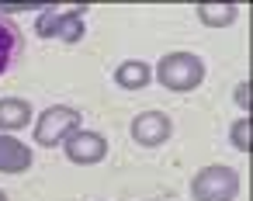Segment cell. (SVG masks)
Segmentation results:
<instances>
[{
	"instance_id": "cell-11",
	"label": "cell",
	"mask_w": 253,
	"mask_h": 201,
	"mask_svg": "<svg viewBox=\"0 0 253 201\" xmlns=\"http://www.w3.org/2000/svg\"><path fill=\"white\" fill-rule=\"evenodd\" d=\"M18 49H21V32H18V25L7 21V18H0V73H7V66H11V59L18 56Z\"/></svg>"
},
{
	"instance_id": "cell-1",
	"label": "cell",
	"mask_w": 253,
	"mask_h": 201,
	"mask_svg": "<svg viewBox=\"0 0 253 201\" xmlns=\"http://www.w3.org/2000/svg\"><path fill=\"white\" fill-rule=\"evenodd\" d=\"M156 83H163L173 94H191L205 83V59L194 52H167L156 70H153Z\"/></svg>"
},
{
	"instance_id": "cell-10",
	"label": "cell",
	"mask_w": 253,
	"mask_h": 201,
	"mask_svg": "<svg viewBox=\"0 0 253 201\" xmlns=\"http://www.w3.org/2000/svg\"><path fill=\"white\" fill-rule=\"evenodd\" d=\"M239 18V4H198V21L205 28H229Z\"/></svg>"
},
{
	"instance_id": "cell-9",
	"label": "cell",
	"mask_w": 253,
	"mask_h": 201,
	"mask_svg": "<svg viewBox=\"0 0 253 201\" xmlns=\"http://www.w3.org/2000/svg\"><path fill=\"white\" fill-rule=\"evenodd\" d=\"M115 83L122 90H146L153 83V66L146 59H125L115 66Z\"/></svg>"
},
{
	"instance_id": "cell-2",
	"label": "cell",
	"mask_w": 253,
	"mask_h": 201,
	"mask_svg": "<svg viewBox=\"0 0 253 201\" xmlns=\"http://www.w3.org/2000/svg\"><path fill=\"white\" fill-rule=\"evenodd\" d=\"M239 170L229 163H208L191 177V198L194 201H236L239 198Z\"/></svg>"
},
{
	"instance_id": "cell-14",
	"label": "cell",
	"mask_w": 253,
	"mask_h": 201,
	"mask_svg": "<svg viewBox=\"0 0 253 201\" xmlns=\"http://www.w3.org/2000/svg\"><path fill=\"white\" fill-rule=\"evenodd\" d=\"M0 201H7V194H4V191H0Z\"/></svg>"
},
{
	"instance_id": "cell-13",
	"label": "cell",
	"mask_w": 253,
	"mask_h": 201,
	"mask_svg": "<svg viewBox=\"0 0 253 201\" xmlns=\"http://www.w3.org/2000/svg\"><path fill=\"white\" fill-rule=\"evenodd\" d=\"M232 101H236V108H246V115H250V83H246V80H239V83H236Z\"/></svg>"
},
{
	"instance_id": "cell-5",
	"label": "cell",
	"mask_w": 253,
	"mask_h": 201,
	"mask_svg": "<svg viewBox=\"0 0 253 201\" xmlns=\"http://www.w3.org/2000/svg\"><path fill=\"white\" fill-rule=\"evenodd\" d=\"M63 153L70 163L77 166H94L108 156V135L94 132V128H77L66 142H63Z\"/></svg>"
},
{
	"instance_id": "cell-12",
	"label": "cell",
	"mask_w": 253,
	"mask_h": 201,
	"mask_svg": "<svg viewBox=\"0 0 253 201\" xmlns=\"http://www.w3.org/2000/svg\"><path fill=\"white\" fill-rule=\"evenodd\" d=\"M229 142H232V149L250 153V115H239V118L232 121V128H229Z\"/></svg>"
},
{
	"instance_id": "cell-3",
	"label": "cell",
	"mask_w": 253,
	"mask_h": 201,
	"mask_svg": "<svg viewBox=\"0 0 253 201\" xmlns=\"http://www.w3.org/2000/svg\"><path fill=\"white\" fill-rule=\"evenodd\" d=\"M87 7H42L35 18V35L39 39H59L66 45H77L87 35L84 25Z\"/></svg>"
},
{
	"instance_id": "cell-7",
	"label": "cell",
	"mask_w": 253,
	"mask_h": 201,
	"mask_svg": "<svg viewBox=\"0 0 253 201\" xmlns=\"http://www.w3.org/2000/svg\"><path fill=\"white\" fill-rule=\"evenodd\" d=\"M28 170H32V149L21 139L0 132V173L18 177V173H28Z\"/></svg>"
},
{
	"instance_id": "cell-8",
	"label": "cell",
	"mask_w": 253,
	"mask_h": 201,
	"mask_svg": "<svg viewBox=\"0 0 253 201\" xmlns=\"http://www.w3.org/2000/svg\"><path fill=\"white\" fill-rule=\"evenodd\" d=\"M35 121V111L25 97H0V132H21Z\"/></svg>"
},
{
	"instance_id": "cell-4",
	"label": "cell",
	"mask_w": 253,
	"mask_h": 201,
	"mask_svg": "<svg viewBox=\"0 0 253 201\" xmlns=\"http://www.w3.org/2000/svg\"><path fill=\"white\" fill-rule=\"evenodd\" d=\"M77 128H84L80 108L52 104V108H45V111L35 118V142H39L42 149H52V146H63Z\"/></svg>"
},
{
	"instance_id": "cell-6",
	"label": "cell",
	"mask_w": 253,
	"mask_h": 201,
	"mask_svg": "<svg viewBox=\"0 0 253 201\" xmlns=\"http://www.w3.org/2000/svg\"><path fill=\"white\" fill-rule=\"evenodd\" d=\"M173 135V121H170V115H163V111H139L135 118H132V139L139 142V146H146V149H156V146H163L167 139Z\"/></svg>"
}]
</instances>
